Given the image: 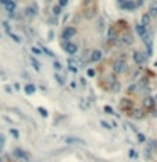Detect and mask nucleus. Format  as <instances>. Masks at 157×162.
<instances>
[{"label":"nucleus","instance_id":"1","mask_svg":"<svg viewBox=\"0 0 157 162\" xmlns=\"http://www.w3.org/2000/svg\"><path fill=\"white\" fill-rule=\"evenodd\" d=\"M127 59H117L115 63H113V73L115 74H122V73H127Z\"/></svg>","mask_w":157,"mask_h":162},{"label":"nucleus","instance_id":"2","mask_svg":"<svg viewBox=\"0 0 157 162\" xmlns=\"http://www.w3.org/2000/svg\"><path fill=\"white\" fill-rule=\"evenodd\" d=\"M118 106H120V110H122L123 113H130V111L134 110V102H132L130 98H122L120 103H118Z\"/></svg>","mask_w":157,"mask_h":162},{"label":"nucleus","instance_id":"3","mask_svg":"<svg viewBox=\"0 0 157 162\" xmlns=\"http://www.w3.org/2000/svg\"><path fill=\"white\" fill-rule=\"evenodd\" d=\"M74 35H76V27H73V26H66V27H64V31H63L64 42H69Z\"/></svg>","mask_w":157,"mask_h":162},{"label":"nucleus","instance_id":"4","mask_svg":"<svg viewBox=\"0 0 157 162\" xmlns=\"http://www.w3.org/2000/svg\"><path fill=\"white\" fill-rule=\"evenodd\" d=\"M96 12H98V9H96L95 3H90V5H85V14L83 15L86 17V19H93L96 15Z\"/></svg>","mask_w":157,"mask_h":162},{"label":"nucleus","instance_id":"5","mask_svg":"<svg viewBox=\"0 0 157 162\" xmlns=\"http://www.w3.org/2000/svg\"><path fill=\"white\" fill-rule=\"evenodd\" d=\"M132 57H134L135 64H138V66H144L145 61H147V56H145L144 52H140V51H135L134 54H132Z\"/></svg>","mask_w":157,"mask_h":162},{"label":"nucleus","instance_id":"6","mask_svg":"<svg viewBox=\"0 0 157 162\" xmlns=\"http://www.w3.org/2000/svg\"><path fill=\"white\" fill-rule=\"evenodd\" d=\"M63 49L66 51L68 54H71V56H74V54L78 52V46L74 44V42H63Z\"/></svg>","mask_w":157,"mask_h":162},{"label":"nucleus","instance_id":"7","mask_svg":"<svg viewBox=\"0 0 157 162\" xmlns=\"http://www.w3.org/2000/svg\"><path fill=\"white\" fill-rule=\"evenodd\" d=\"M24 15L29 17V19L35 17V15H37V5H35V3H31V5H27L26 10H24Z\"/></svg>","mask_w":157,"mask_h":162},{"label":"nucleus","instance_id":"8","mask_svg":"<svg viewBox=\"0 0 157 162\" xmlns=\"http://www.w3.org/2000/svg\"><path fill=\"white\" fill-rule=\"evenodd\" d=\"M135 32L138 34V37L144 41L145 37H149V31H147V27H144V26H140V24H137L135 26Z\"/></svg>","mask_w":157,"mask_h":162},{"label":"nucleus","instance_id":"9","mask_svg":"<svg viewBox=\"0 0 157 162\" xmlns=\"http://www.w3.org/2000/svg\"><path fill=\"white\" fill-rule=\"evenodd\" d=\"M106 83H108V85L113 88V91H118L120 85H118V81H117L115 74H108V76H106Z\"/></svg>","mask_w":157,"mask_h":162},{"label":"nucleus","instance_id":"10","mask_svg":"<svg viewBox=\"0 0 157 162\" xmlns=\"http://www.w3.org/2000/svg\"><path fill=\"white\" fill-rule=\"evenodd\" d=\"M117 41H118V35H117L115 27H110L108 29V42L110 44H117Z\"/></svg>","mask_w":157,"mask_h":162},{"label":"nucleus","instance_id":"11","mask_svg":"<svg viewBox=\"0 0 157 162\" xmlns=\"http://www.w3.org/2000/svg\"><path fill=\"white\" fill-rule=\"evenodd\" d=\"M142 105H144L145 110H152V108L155 106V100L152 98V96H145V98H144V103H142Z\"/></svg>","mask_w":157,"mask_h":162},{"label":"nucleus","instance_id":"12","mask_svg":"<svg viewBox=\"0 0 157 162\" xmlns=\"http://www.w3.org/2000/svg\"><path fill=\"white\" fill-rule=\"evenodd\" d=\"M103 57V52L100 51V49H95V51L90 52V61H93V63H98V61H101Z\"/></svg>","mask_w":157,"mask_h":162},{"label":"nucleus","instance_id":"13","mask_svg":"<svg viewBox=\"0 0 157 162\" xmlns=\"http://www.w3.org/2000/svg\"><path fill=\"white\" fill-rule=\"evenodd\" d=\"M3 9H5L7 12L10 14V15H12V14L15 12V9H17V2H15V0H9V2L3 5Z\"/></svg>","mask_w":157,"mask_h":162},{"label":"nucleus","instance_id":"14","mask_svg":"<svg viewBox=\"0 0 157 162\" xmlns=\"http://www.w3.org/2000/svg\"><path fill=\"white\" fill-rule=\"evenodd\" d=\"M120 44L122 46H132L134 44V37H132L130 34H123L122 37H120Z\"/></svg>","mask_w":157,"mask_h":162},{"label":"nucleus","instance_id":"15","mask_svg":"<svg viewBox=\"0 0 157 162\" xmlns=\"http://www.w3.org/2000/svg\"><path fill=\"white\" fill-rule=\"evenodd\" d=\"M120 7H122V9H125V10H135V9H137L135 2H132V0H125V2H123Z\"/></svg>","mask_w":157,"mask_h":162},{"label":"nucleus","instance_id":"16","mask_svg":"<svg viewBox=\"0 0 157 162\" xmlns=\"http://www.w3.org/2000/svg\"><path fill=\"white\" fill-rule=\"evenodd\" d=\"M14 154H15V157H19V159H22V160H26V162L29 160V154H26L22 149H15V152H14Z\"/></svg>","mask_w":157,"mask_h":162},{"label":"nucleus","instance_id":"17","mask_svg":"<svg viewBox=\"0 0 157 162\" xmlns=\"http://www.w3.org/2000/svg\"><path fill=\"white\" fill-rule=\"evenodd\" d=\"M151 20H152V17L149 15V14H144V15H142V24H140V26L149 27V26H151Z\"/></svg>","mask_w":157,"mask_h":162},{"label":"nucleus","instance_id":"18","mask_svg":"<svg viewBox=\"0 0 157 162\" xmlns=\"http://www.w3.org/2000/svg\"><path fill=\"white\" fill-rule=\"evenodd\" d=\"M29 61H31V64H32V68H34L35 71H41V63H39L37 59H35L34 56H31L29 57Z\"/></svg>","mask_w":157,"mask_h":162},{"label":"nucleus","instance_id":"19","mask_svg":"<svg viewBox=\"0 0 157 162\" xmlns=\"http://www.w3.org/2000/svg\"><path fill=\"white\" fill-rule=\"evenodd\" d=\"M24 91H26V95H32V93L35 91V85H32V83L26 85V86H24Z\"/></svg>","mask_w":157,"mask_h":162},{"label":"nucleus","instance_id":"20","mask_svg":"<svg viewBox=\"0 0 157 162\" xmlns=\"http://www.w3.org/2000/svg\"><path fill=\"white\" fill-rule=\"evenodd\" d=\"M155 14H157V0H152V2H151V12H149V15L154 17Z\"/></svg>","mask_w":157,"mask_h":162},{"label":"nucleus","instance_id":"21","mask_svg":"<svg viewBox=\"0 0 157 162\" xmlns=\"http://www.w3.org/2000/svg\"><path fill=\"white\" fill-rule=\"evenodd\" d=\"M54 80L58 81V85H61V86L64 85V83H66V80H64V76H63L61 73H56V74H54Z\"/></svg>","mask_w":157,"mask_h":162},{"label":"nucleus","instance_id":"22","mask_svg":"<svg viewBox=\"0 0 157 162\" xmlns=\"http://www.w3.org/2000/svg\"><path fill=\"white\" fill-rule=\"evenodd\" d=\"M130 113H132V117L134 118H144V111L142 110H132Z\"/></svg>","mask_w":157,"mask_h":162},{"label":"nucleus","instance_id":"23","mask_svg":"<svg viewBox=\"0 0 157 162\" xmlns=\"http://www.w3.org/2000/svg\"><path fill=\"white\" fill-rule=\"evenodd\" d=\"M61 7H59V5H54V7H52V15H54V17H59V15H61Z\"/></svg>","mask_w":157,"mask_h":162},{"label":"nucleus","instance_id":"24","mask_svg":"<svg viewBox=\"0 0 157 162\" xmlns=\"http://www.w3.org/2000/svg\"><path fill=\"white\" fill-rule=\"evenodd\" d=\"M41 51H42V52H44V54H48V56H49V57H54V52H52V51H51V49H48V48H42V49H41Z\"/></svg>","mask_w":157,"mask_h":162},{"label":"nucleus","instance_id":"25","mask_svg":"<svg viewBox=\"0 0 157 162\" xmlns=\"http://www.w3.org/2000/svg\"><path fill=\"white\" fill-rule=\"evenodd\" d=\"M54 69H56V73H59V71L63 69V66H61V63H59V61H54Z\"/></svg>","mask_w":157,"mask_h":162},{"label":"nucleus","instance_id":"26","mask_svg":"<svg viewBox=\"0 0 157 162\" xmlns=\"http://www.w3.org/2000/svg\"><path fill=\"white\" fill-rule=\"evenodd\" d=\"M10 37H12L14 39V42H20V37H19V35H15V34H14V32H10Z\"/></svg>","mask_w":157,"mask_h":162},{"label":"nucleus","instance_id":"27","mask_svg":"<svg viewBox=\"0 0 157 162\" xmlns=\"http://www.w3.org/2000/svg\"><path fill=\"white\" fill-rule=\"evenodd\" d=\"M96 29H98V31H103V19H98V24H96Z\"/></svg>","mask_w":157,"mask_h":162},{"label":"nucleus","instance_id":"28","mask_svg":"<svg viewBox=\"0 0 157 162\" xmlns=\"http://www.w3.org/2000/svg\"><path fill=\"white\" fill-rule=\"evenodd\" d=\"M32 52H34L35 56H41V54H42V51H41L39 48H32Z\"/></svg>","mask_w":157,"mask_h":162},{"label":"nucleus","instance_id":"29","mask_svg":"<svg viewBox=\"0 0 157 162\" xmlns=\"http://www.w3.org/2000/svg\"><path fill=\"white\" fill-rule=\"evenodd\" d=\"M10 135H12L14 139H19V130H10Z\"/></svg>","mask_w":157,"mask_h":162},{"label":"nucleus","instance_id":"30","mask_svg":"<svg viewBox=\"0 0 157 162\" xmlns=\"http://www.w3.org/2000/svg\"><path fill=\"white\" fill-rule=\"evenodd\" d=\"M3 27H5V31L9 32V34L12 32V29H10V24H9V22H3Z\"/></svg>","mask_w":157,"mask_h":162},{"label":"nucleus","instance_id":"31","mask_svg":"<svg viewBox=\"0 0 157 162\" xmlns=\"http://www.w3.org/2000/svg\"><path fill=\"white\" fill-rule=\"evenodd\" d=\"M68 142L69 143H83L81 140H78V139H68Z\"/></svg>","mask_w":157,"mask_h":162},{"label":"nucleus","instance_id":"32","mask_svg":"<svg viewBox=\"0 0 157 162\" xmlns=\"http://www.w3.org/2000/svg\"><path fill=\"white\" fill-rule=\"evenodd\" d=\"M39 113H41V115H42V117H44V118L48 117V110H44V108H39Z\"/></svg>","mask_w":157,"mask_h":162},{"label":"nucleus","instance_id":"33","mask_svg":"<svg viewBox=\"0 0 157 162\" xmlns=\"http://www.w3.org/2000/svg\"><path fill=\"white\" fill-rule=\"evenodd\" d=\"M101 125H103L105 128H112V125H110L108 122H105V120H101Z\"/></svg>","mask_w":157,"mask_h":162},{"label":"nucleus","instance_id":"34","mask_svg":"<svg viewBox=\"0 0 157 162\" xmlns=\"http://www.w3.org/2000/svg\"><path fill=\"white\" fill-rule=\"evenodd\" d=\"M58 5H59V7H61V9H63L64 5H68V0H59V3H58Z\"/></svg>","mask_w":157,"mask_h":162},{"label":"nucleus","instance_id":"35","mask_svg":"<svg viewBox=\"0 0 157 162\" xmlns=\"http://www.w3.org/2000/svg\"><path fill=\"white\" fill-rule=\"evenodd\" d=\"M105 111L106 113H113V108L112 106H105Z\"/></svg>","mask_w":157,"mask_h":162},{"label":"nucleus","instance_id":"36","mask_svg":"<svg viewBox=\"0 0 157 162\" xmlns=\"http://www.w3.org/2000/svg\"><path fill=\"white\" fill-rule=\"evenodd\" d=\"M88 76H95V69H88Z\"/></svg>","mask_w":157,"mask_h":162},{"label":"nucleus","instance_id":"37","mask_svg":"<svg viewBox=\"0 0 157 162\" xmlns=\"http://www.w3.org/2000/svg\"><path fill=\"white\" fill-rule=\"evenodd\" d=\"M138 140H140V142H144V140H145V137L142 135V134H138Z\"/></svg>","mask_w":157,"mask_h":162},{"label":"nucleus","instance_id":"38","mask_svg":"<svg viewBox=\"0 0 157 162\" xmlns=\"http://www.w3.org/2000/svg\"><path fill=\"white\" fill-rule=\"evenodd\" d=\"M7 2H9V0H0V5H2V7H3V5H5V3H7Z\"/></svg>","mask_w":157,"mask_h":162},{"label":"nucleus","instance_id":"39","mask_svg":"<svg viewBox=\"0 0 157 162\" xmlns=\"http://www.w3.org/2000/svg\"><path fill=\"white\" fill-rule=\"evenodd\" d=\"M3 143H5V140H3V137L0 135V145H3Z\"/></svg>","mask_w":157,"mask_h":162},{"label":"nucleus","instance_id":"40","mask_svg":"<svg viewBox=\"0 0 157 162\" xmlns=\"http://www.w3.org/2000/svg\"><path fill=\"white\" fill-rule=\"evenodd\" d=\"M44 2H46V3H51V2H52V0H44Z\"/></svg>","mask_w":157,"mask_h":162}]
</instances>
